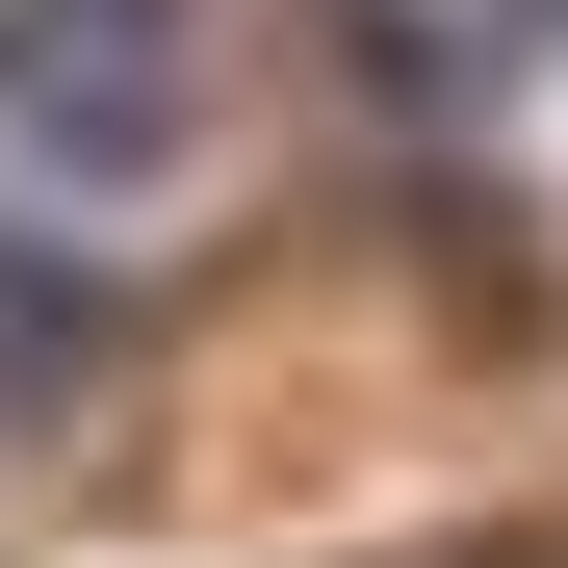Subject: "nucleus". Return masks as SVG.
Segmentation results:
<instances>
[{
  "label": "nucleus",
  "mask_w": 568,
  "mask_h": 568,
  "mask_svg": "<svg viewBox=\"0 0 568 568\" xmlns=\"http://www.w3.org/2000/svg\"><path fill=\"white\" fill-rule=\"evenodd\" d=\"M0 130L52 181H130L181 130V0H0Z\"/></svg>",
  "instance_id": "nucleus-1"
},
{
  "label": "nucleus",
  "mask_w": 568,
  "mask_h": 568,
  "mask_svg": "<svg viewBox=\"0 0 568 568\" xmlns=\"http://www.w3.org/2000/svg\"><path fill=\"white\" fill-rule=\"evenodd\" d=\"M78 388H104V258H78V233H27V207H0V439H52Z\"/></svg>",
  "instance_id": "nucleus-2"
},
{
  "label": "nucleus",
  "mask_w": 568,
  "mask_h": 568,
  "mask_svg": "<svg viewBox=\"0 0 568 568\" xmlns=\"http://www.w3.org/2000/svg\"><path fill=\"white\" fill-rule=\"evenodd\" d=\"M517 27H568V0H517Z\"/></svg>",
  "instance_id": "nucleus-3"
}]
</instances>
